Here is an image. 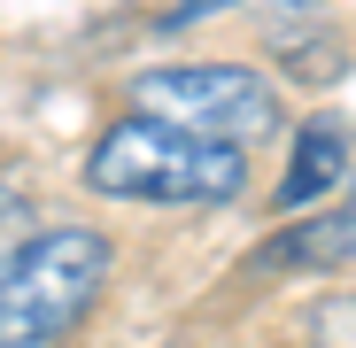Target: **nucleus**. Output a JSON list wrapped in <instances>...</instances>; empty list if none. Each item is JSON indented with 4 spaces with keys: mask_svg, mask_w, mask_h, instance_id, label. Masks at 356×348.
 <instances>
[{
    "mask_svg": "<svg viewBox=\"0 0 356 348\" xmlns=\"http://www.w3.org/2000/svg\"><path fill=\"white\" fill-rule=\"evenodd\" d=\"M86 186L108 201H178V209H225L248 186V155L232 140L163 124V116H124L86 155Z\"/></svg>",
    "mask_w": 356,
    "mask_h": 348,
    "instance_id": "1",
    "label": "nucleus"
},
{
    "mask_svg": "<svg viewBox=\"0 0 356 348\" xmlns=\"http://www.w3.org/2000/svg\"><path fill=\"white\" fill-rule=\"evenodd\" d=\"M108 286V240L93 224H54L24 232L0 256V348H47L93 317Z\"/></svg>",
    "mask_w": 356,
    "mask_h": 348,
    "instance_id": "2",
    "label": "nucleus"
},
{
    "mask_svg": "<svg viewBox=\"0 0 356 348\" xmlns=\"http://www.w3.org/2000/svg\"><path fill=\"white\" fill-rule=\"evenodd\" d=\"M132 108L163 116V124H186L232 147H256L279 132V85L248 63H163L132 78Z\"/></svg>",
    "mask_w": 356,
    "mask_h": 348,
    "instance_id": "3",
    "label": "nucleus"
},
{
    "mask_svg": "<svg viewBox=\"0 0 356 348\" xmlns=\"http://www.w3.org/2000/svg\"><path fill=\"white\" fill-rule=\"evenodd\" d=\"M264 47H271L302 85L341 78V31H333V16H325V0H264Z\"/></svg>",
    "mask_w": 356,
    "mask_h": 348,
    "instance_id": "4",
    "label": "nucleus"
},
{
    "mask_svg": "<svg viewBox=\"0 0 356 348\" xmlns=\"http://www.w3.org/2000/svg\"><path fill=\"white\" fill-rule=\"evenodd\" d=\"M356 248V217L348 209H318V217H294L286 232H271V240L248 256V271H341Z\"/></svg>",
    "mask_w": 356,
    "mask_h": 348,
    "instance_id": "5",
    "label": "nucleus"
},
{
    "mask_svg": "<svg viewBox=\"0 0 356 348\" xmlns=\"http://www.w3.org/2000/svg\"><path fill=\"white\" fill-rule=\"evenodd\" d=\"M341 179H348V124H341V116H310V124L294 132V163L279 179V209H310Z\"/></svg>",
    "mask_w": 356,
    "mask_h": 348,
    "instance_id": "6",
    "label": "nucleus"
},
{
    "mask_svg": "<svg viewBox=\"0 0 356 348\" xmlns=\"http://www.w3.org/2000/svg\"><path fill=\"white\" fill-rule=\"evenodd\" d=\"M24 232H31V194H24L16 179H0V256H8Z\"/></svg>",
    "mask_w": 356,
    "mask_h": 348,
    "instance_id": "7",
    "label": "nucleus"
},
{
    "mask_svg": "<svg viewBox=\"0 0 356 348\" xmlns=\"http://www.w3.org/2000/svg\"><path fill=\"white\" fill-rule=\"evenodd\" d=\"M217 8H232V0H163L155 24H163V31H186L194 16H217Z\"/></svg>",
    "mask_w": 356,
    "mask_h": 348,
    "instance_id": "8",
    "label": "nucleus"
}]
</instances>
